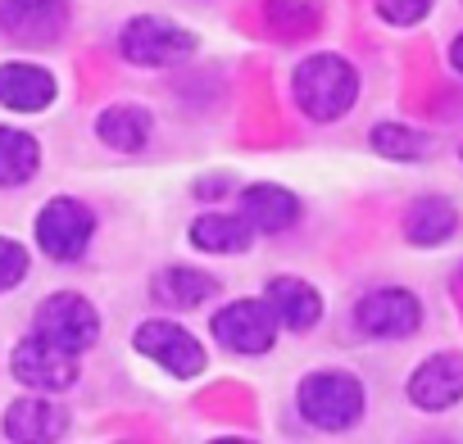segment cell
Listing matches in <instances>:
<instances>
[{
    "mask_svg": "<svg viewBox=\"0 0 463 444\" xmlns=\"http://www.w3.org/2000/svg\"><path fill=\"white\" fill-rule=\"evenodd\" d=\"M291 91H296V100H300V109H305L309 118L332 123V118H341V114L354 105L359 78H354V69H350L341 55H309V60L296 69Z\"/></svg>",
    "mask_w": 463,
    "mask_h": 444,
    "instance_id": "cell-1",
    "label": "cell"
},
{
    "mask_svg": "<svg viewBox=\"0 0 463 444\" xmlns=\"http://www.w3.org/2000/svg\"><path fill=\"white\" fill-rule=\"evenodd\" d=\"M296 408L318 430H345L364 412V385L345 372H314V376L300 381Z\"/></svg>",
    "mask_w": 463,
    "mask_h": 444,
    "instance_id": "cell-2",
    "label": "cell"
},
{
    "mask_svg": "<svg viewBox=\"0 0 463 444\" xmlns=\"http://www.w3.org/2000/svg\"><path fill=\"white\" fill-rule=\"evenodd\" d=\"M91 232H96V213L82 204V199H51L37 217V245L55 259V264H73L87 254L91 245Z\"/></svg>",
    "mask_w": 463,
    "mask_h": 444,
    "instance_id": "cell-3",
    "label": "cell"
},
{
    "mask_svg": "<svg viewBox=\"0 0 463 444\" xmlns=\"http://www.w3.org/2000/svg\"><path fill=\"white\" fill-rule=\"evenodd\" d=\"M10 372H14V381L28 385V390L60 394V390H69V385L78 381V354H69V349H60V345H51L46 336L33 331V336L19 340V349L10 354Z\"/></svg>",
    "mask_w": 463,
    "mask_h": 444,
    "instance_id": "cell-4",
    "label": "cell"
},
{
    "mask_svg": "<svg viewBox=\"0 0 463 444\" xmlns=\"http://www.w3.org/2000/svg\"><path fill=\"white\" fill-rule=\"evenodd\" d=\"M33 331L46 336L51 345L69 349V354H87V349L100 340V318H96V309H91L82 295L60 291V295H51V300L37 309V327H33Z\"/></svg>",
    "mask_w": 463,
    "mask_h": 444,
    "instance_id": "cell-5",
    "label": "cell"
},
{
    "mask_svg": "<svg viewBox=\"0 0 463 444\" xmlns=\"http://www.w3.org/2000/svg\"><path fill=\"white\" fill-rule=\"evenodd\" d=\"M213 340L232 354H269L278 340V313L269 300H237L213 318Z\"/></svg>",
    "mask_w": 463,
    "mask_h": 444,
    "instance_id": "cell-6",
    "label": "cell"
},
{
    "mask_svg": "<svg viewBox=\"0 0 463 444\" xmlns=\"http://www.w3.org/2000/svg\"><path fill=\"white\" fill-rule=\"evenodd\" d=\"M118 51L141 69H168V64H177V60H186L195 51V37L186 28L168 23V19H132L123 28Z\"/></svg>",
    "mask_w": 463,
    "mask_h": 444,
    "instance_id": "cell-7",
    "label": "cell"
},
{
    "mask_svg": "<svg viewBox=\"0 0 463 444\" xmlns=\"http://www.w3.org/2000/svg\"><path fill=\"white\" fill-rule=\"evenodd\" d=\"M137 349L146 358H155L173 376H195L204 367L200 340L186 327H177V322H146V327H137Z\"/></svg>",
    "mask_w": 463,
    "mask_h": 444,
    "instance_id": "cell-8",
    "label": "cell"
},
{
    "mask_svg": "<svg viewBox=\"0 0 463 444\" xmlns=\"http://www.w3.org/2000/svg\"><path fill=\"white\" fill-rule=\"evenodd\" d=\"M354 322H359L364 336H377V340H404V336L418 331L422 309H418V300H413L409 291H373V295L359 304Z\"/></svg>",
    "mask_w": 463,
    "mask_h": 444,
    "instance_id": "cell-9",
    "label": "cell"
},
{
    "mask_svg": "<svg viewBox=\"0 0 463 444\" xmlns=\"http://www.w3.org/2000/svg\"><path fill=\"white\" fill-rule=\"evenodd\" d=\"M64 19H69L64 0H0V28L33 46L55 42Z\"/></svg>",
    "mask_w": 463,
    "mask_h": 444,
    "instance_id": "cell-10",
    "label": "cell"
},
{
    "mask_svg": "<svg viewBox=\"0 0 463 444\" xmlns=\"http://www.w3.org/2000/svg\"><path fill=\"white\" fill-rule=\"evenodd\" d=\"M409 399L418 408H427V412H440V408L458 403L463 399V354H436V358H427L413 372V381H409Z\"/></svg>",
    "mask_w": 463,
    "mask_h": 444,
    "instance_id": "cell-11",
    "label": "cell"
},
{
    "mask_svg": "<svg viewBox=\"0 0 463 444\" xmlns=\"http://www.w3.org/2000/svg\"><path fill=\"white\" fill-rule=\"evenodd\" d=\"M64 430H69V412L55 399H46L42 390L19 399V403H10V412H5V435L10 439L37 444V439H60Z\"/></svg>",
    "mask_w": 463,
    "mask_h": 444,
    "instance_id": "cell-12",
    "label": "cell"
},
{
    "mask_svg": "<svg viewBox=\"0 0 463 444\" xmlns=\"http://www.w3.org/2000/svg\"><path fill=\"white\" fill-rule=\"evenodd\" d=\"M55 100V78L37 64H0V105L19 109V114H37Z\"/></svg>",
    "mask_w": 463,
    "mask_h": 444,
    "instance_id": "cell-13",
    "label": "cell"
},
{
    "mask_svg": "<svg viewBox=\"0 0 463 444\" xmlns=\"http://www.w3.org/2000/svg\"><path fill=\"white\" fill-rule=\"evenodd\" d=\"M241 217L250 222L255 232H287L296 227V217H300V199L282 186H250L241 195Z\"/></svg>",
    "mask_w": 463,
    "mask_h": 444,
    "instance_id": "cell-14",
    "label": "cell"
},
{
    "mask_svg": "<svg viewBox=\"0 0 463 444\" xmlns=\"http://www.w3.org/2000/svg\"><path fill=\"white\" fill-rule=\"evenodd\" d=\"M269 309L278 313V322L282 327H291V331H309L314 322H318V313H323V300H318V291L314 286H305V282H296V277H278V282H269Z\"/></svg>",
    "mask_w": 463,
    "mask_h": 444,
    "instance_id": "cell-15",
    "label": "cell"
},
{
    "mask_svg": "<svg viewBox=\"0 0 463 444\" xmlns=\"http://www.w3.org/2000/svg\"><path fill=\"white\" fill-rule=\"evenodd\" d=\"M250 222L241 213H204L191 222V241L204 254H241L250 250Z\"/></svg>",
    "mask_w": 463,
    "mask_h": 444,
    "instance_id": "cell-16",
    "label": "cell"
},
{
    "mask_svg": "<svg viewBox=\"0 0 463 444\" xmlns=\"http://www.w3.org/2000/svg\"><path fill=\"white\" fill-rule=\"evenodd\" d=\"M37 163H42V145H37L28 132L0 127V186H24V181H33Z\"/></svg>",
    "mask_w": 463,
    "mask_h": 444,
    "instance_id": "cell-17",
    "label": "cell"
},
{
    "mask_svg": "<svg viewBox=\"0 0 463 444\" xmlns=\"http://www.w3.org/2000/svg\"><path fill=\"white\" fill-rule=\"evenodd\" d=\"M96 132H100V141L114 145V150H141V145L150 141V114L137 109V105H114V109L100 114Z\"/></svg>",
    "mask_w": 463,
    "mask_h": 444,
    "instance_id": "cell-18",
    "label": "cell"
},
{
    "mask_svg": "<svg viewBox=\"0 0 463 444\" xmlns=\"http://www.w3.org/2000/svg\"><path fill=\"white\" fill-rule=\"evenodd\" d=\"M213 291H218V282L204 277V273H195V268H168V273H159V282H155V300H159V304H173V309H195V304H204Z\"/></svg>",
    "mask_w": 463,
    "mask_h": 444,
    "instance_id": "cell-19",
    "label": "cell"
},
{
    "mask_svg": "<svg viewBox=\"0 0 463 444\" xmlns=\"http://www.w3.org/2000/svg\"><path fill=\"white\" fill-rule=\"evenodd\" d=\"M454 227H458V213H454L445 199H422V204H413V213H409V222H404V232H409L413 245H440V241L454 236Z\"/></svg>",
    "mask_w": 463,
    "mask_h": 444,
    "instance_id": "cell-20",
    "label": "cell"
},
{
    "mask_svg": "<svg viewBox=\"0 0 463 444\" xmlns=\"http://www.w3.org/2000/svg\"><path fill=\"white\" fill-rule=\"evenodd\" d=\"M373 145L391 159H422L427 154V136H413L404 127H377L373 132Z\"/></svg>",
    "mask_w": 463,
    "mask_h": 444,
    "instance_id": "cell-21",
    "label": "cell"
},
{
    "mask_svg": "<svg viewBox=\"0 0 463 444\" xmlns=\"http://www.w3.org/2000/svg\"><path fill=\"white\" fill-rule=\"evenodd\" d=\"M24 273H28V250L14 245L10 236H0V295L14 291L24 282Z\"/></svg>",
    "mask_w": 463,
    "mask_h": 444,
    "instance_id": "cell-22",
    "label": "cell"
},
{
    "mask_svg": "<svg viewBox=\"0 0 463 444\" xmlns=\"http://www.w3.org/2000/svg\"><path fill=\"white\" fill-rule=\"evenodd\" d=\"M431 10V0H377V14L395 28H413Z\"/></svg>",
    "mask_w": 463,
    "mask_h": 444,
    "instance_id": "cell-23",
    "label": "cell"
},
{
    "mask_svg": "<svg viewBox=\"0 0 463 444\" xmlns=\"http://www.w3.org/2000/svg\"><path fill=\"white\" fill-rule=\"evenodd\" d=\"M449 60H454V69L463 73V37H454V46H449Z\"/></svg>",
    "mask_w": 463,
    "mask_h": 444,
    "instance_id": "cell-24",
    "label": "cell"
}]
</instances>
